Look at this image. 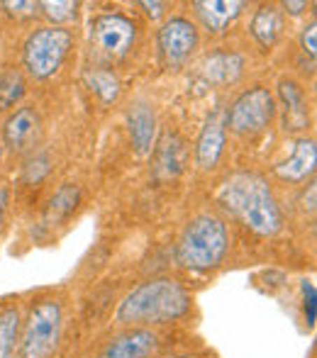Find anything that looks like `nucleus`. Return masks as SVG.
<instances>
[{
	"label": "nucleus",
	"instance_id": "7c9ffc66",
	"mask_svg": "<svg viewBox=\"0 0 317 358\" xmlns=\"http://www.w3.org/2000/svg\"><path fill=\"white\" fill-rule=\"evenodd\" d=\"M174 358H195V356H174Z\"/></svg>",
	"mask_w": 317,
	"mask_h": 358
},
{
	"label": "nucleus",
	"instance_id": "7ed1b4c3",
	"mask_svg": "<svg viewBox=\"0 0 317 358\" xmlns=\"http://www.w3.org/2000/svg\"><path fill=\"white\" fill-rule=\"evenodd\" d=\"M230 246L227 227L215 215H198L185 224L176 246V261L188 271H210L223 264Z\"/></svg>",
	"mask_w": 317,
	"mask_h": 358
},
{
	"label": "nucleus",
	"instance_id": "6ab92c4d",
	"mask_svg": "<svg viewBox=\"0 0 317 358\" xmlns=\"http://www.w3.org/2000/svg\"><path fill=\"white\" fill-rule=\"evenodd\" d=\"M20 329H22V317L17 307L0 310V358H15Z\"/></svg>",
	"mask_w": 317,
	"mask_h": 358
},
{
	"label": "nucleus",
	"instance_id": "9d476101",
	"mask_svg": "<svg viewBox=\"0 0 317 358\" xmlns=\"http://www.w3.org/2000/svg\"><path fill=\"white\" fill-rule=\"evenodd\" d=\"M225 127H227L225 124V110L215 108L205 120V127L198 137V144H195V164L203 171H213L218 166L225 149Z\"/></svg>",
	"mask_w": 317,
	"mask_h": 358
},
{
	"label": "nucleus",
	"instance_id": "dca6fc26",
	"mask_svg": "<svg viewBox=\"0 0 317 358\" xmlns=\"http://www.w3.org/2000/svg\"><path fill=\"white\" fill-rule=\"evenodd\" d=\"M185 146L178 134H164L154 151V173L159 178H176L183 171Z\"/></svg>",
	"mask_w": 317,
	"mask_h": 358
},
{
	"label": "nucleus",
	"instance_id": "aec40b11",
	"mask_svg": "<svg viewBox=\"0 0 317 358\" xmlns=\"http://www.w3.org/2000/svg\"><path fill=\"white\" fill-rule=\"evenodd\" d=\"M83 80H85V85H88V88L93 90L100 100H103L105 105H110V103H115V100H118L120 80H118V76H115L113 71H105V69H90V71H85Z\"/></svg>",
	"mask_w": 317,
	"mask_h": 358
},
{
	"label": "nucleus",
	"instance_id": "f257e3e1",
	"mask_svg": "<svg viewBox=\"0 0 317 358\" xmlns=\"http://www.w3.org/2000/svg\"><path fill=\"white\" fill-rule=\"evenodd\" d=\"M220 205L232 217H237L244 227L259 236L279 234L283 224V215L274 198L269 180L254 171H239L230 176L218 195Z\"/></svg>",
	"mask_w": 317,
	"mask_h": 358
},
{
	"label": "nucleus",
	"instance_id": "a878e982",
	"mask_svg": "<svg viewBox=\"0 0 317 358\" xmlns=\"http://www.w3.org/2000/svg\"><path fill=\"white\" fill-rule=\"evenodd\" d=\"M0 8L10 15H17V17H29L39 10V3H0Z\"/></svg>",
	"mask_w": 317,
	"mask_h": 358
},
{
	"label": "nucleus",
	"instance_id": "c756f323",
	"mask_svg": "<svg viewBox=\"0 0 317 358\" xmlns=\"http://www.w3.org/2000/svg\"><path fill=\"white\" fill-rule=\"evenodd\" d=\"M0 161H3V142H0Z\"/></svg>",
	"mask_w": 317,
	"mask_h": 358
},
{
	"label": "nucleus",
	"instance_id": "0eeeda50",
	"mask_svg": "<svg viewBox=\"0 0 317 358\" xmlns=\"http://www.w3.org/2000/svg\"><path fill=\"white\" fill-rule=\"evenodd\" d=\"M137 27L129 17L120 13H105L90 20V44L100 57L118 62L125 59L134 44Z\"/></svg>",
	"mask_w": 317,
	"mask_h": 358
},
{
	"label": "nucleus",
	"instance_id": "4be33fe9",
	"mask_svg": "<svg viewBox=\"0 0 317 358\" xmlns=\"http://www.w3.org/2000/svg\"><path fill=\"white\" fill-rule=\"evenodd\" d=\"M24 95V78L20 71H5L0 73V113L13 108Z\"/></svg>",
	"mask_w": 317,
	"mask_h": 358
},
{
	"label": "nucleus",
	"instance_id": "f3484780",
	"mask_svg": "<svg viewBox=\"0 0 317 358\" xmlns=\"http://www.w3.org/2000/svg\"><path fill=\"white\" fill-rule=\"evenodd\" d=\"M251 37L261 44L264 49L274 47L283 32V13L276 5H261L251 20Z\"/></svg>",
	"mask_w": 317,
	"mask_h": 358
},
{
	"label": "nucleus",
	"instance_id": "f8f14e48",
	"mask_svg": "<svg viewBox=\"0 0 317 358\" xmlns=\"http://www.w3.org/2000/svg\"><path fill=\"white\" fill-rule=\"evenodd\" d=\"M317 166V149L313 139H298L293 144V154L290 159H286L283 164H279L274 169V173L281 180H288V183H303L308 180V176L315 173Z\"/></svg>",
	"mask_w": 317,
	"mask_h": 358
},
{
	"label": "nucleus",
	"instance_id": "39448f33",
	"mask_svg": "<svg viewBox=\"0 0 317 358\" xmlns=\"http://www.w3.org/2000/svg\"><path fill=\"white\" fill-rule=\"evenodd\" d=\"M62 339V307L57 300H39L24 322L20 354L22 358H49Z\"/></svg>",
	"mask_w": 317,
	"mask_h": 358
},
{
	"label": "nucleus",
	"instance_id": "423d86ee",
	"mask_svg": "<svg viewBox=\"0 0 317 358\" xmlns=\"http://www.w3.org/2000/svg\"><path fill=\"white\" fill-rule=\"evenodd\" d=\"M274 115L276 100L271 95V90L264 88V85H256V88H249L234 100L232 108L225 113V124L234 134L246 137V134L264 132L271 124V120H274Z\"/></svg>",
	"mask_w": 317,
	"mask_h": 358
},
{
	"label": "nucleus",
	"instance_id": "2eb2a0df",
	"mask_svg": "<svg viewBox=\"0 0 317 358\" xmlns=\"http://www.w3.org/2000/svg\"><path fill=\"white\" fill-rule=\"evenodd\" d=\"M244 69V59L234 52H215L200 66V76L208 80L210 85H230L241 76Z\"/></svg>",
	"mask_w": 317,
	"mask_h": 358
},
{
	"label": "nucleus",
	"instance_id": "bb28decb",
	"mask_svg": "<svg viewBox=\"0 0 317 358\" xmlns=\"http://www.w3.org/2000/svg\"><path fill=\"white\" fill-rule=\"evenodd\" d=\"M139 8H144V13H147L152 20H159L161 15H164L166 3H139Z\"/></svg>",
	"mask_w": 317,
	"mask_h": 358
},
{
	"label": "nucleus",
	"instance_id": "5701e85b",
	"mask_svg": "<svg viewBox=\"0 0 317 358\" xmlns=\"http://www.w3.org/2000/svg\"><path fill=\"white\" fill-rule=\"evenodd\" d=\"M39 10L44 13V17H49L52 22L64 24L73 22L78 15V3L73 0H49V3H39Z\"/></svg>",
	"mask_w": 317,
	"mask_h": 358
},
{
	"label": "nucleus",
	"instance_id": "1a4fd4ad",
	"mask_svg": "<svg viewBox=\"0 0 317 358\" xmlns=\"http://www.w3.org/2000/svg\"><path fill=\"white\" fill-rule=\"evenodd\" d=\"M42 137V120L32 108H17L3 124V146L13 154H29Z\"/></svg>",
	"mask_w": 317,
	"mask_h": 358
},
{
	"label": "nucleus",
	"instance_id": "412c9836",
	"mask_svg": "<svg viewBox=\"0 0 317 358\" xmlns=\"http://www.w3.org/2000/svg\"><path fill=\"white\" fill-rule=\"evenodd\" d=\"M76 205H78V188L71 183L62 185L57 190V195L52 198V203H49V220L54 222L64 220V217H69L76 210Z\"/></svg>",
	"mask_w": 317,
	"mask_h": 358
},
{
	"label": "nucleus",
	"instance_id": "393cba45",
	"mask_svg": "<svg viewBox=\"0 0 317 358\" xmlns=\"http://www.w3.org/2000/svg\"><path fill=\"white\" fill-rule=\"evenodd\" d=\"M300 47H303V52L310 57V62H315V52H317V24L310 22L308 27L303 29V34H300Z\"/></svg>",
	"mask_w": 317,
	"mask_h": 358
},
{
	"label": "nucleus",
	"instance_id": "b1692460",
	"mask_svg": "<svg viewBox=\"0 0 317 358\" xmlns=\"http://www.w3.org/2000/svg\"><path fill=\"white\" fill-rule=\"evenodd\" d=\"M303 302H305V322H308V327H315L317 292H315V285L310 283V280H303Z\"/></svg>",
	"mask_w": 317,
	"mask_h": 358
},
{
	"label": "nucleus",
	"instance_id": "c85d7f7f",
	"mask_svg": "<svg viewBox=\"0 0 317 358\" xmlns=\"http://www.w3.org/2000/svg\"><path fill=\"white\" fill-rule=\"evenodd\" d=\"M5 208H8V190H5V188H0V222H3Z\"/></svg>",
	"mask_w": 317,
	"mask_h": 358
},
{
	"label": "nucleus",
	"instance_id": "ddd939ff",
	"mask_svg": "<svg viewBox=\"0 0 317 358\" xmlns=\"http://www.w3.org/2000/svg\"><path fill=\"white\" fill-rule=\"evenodd\" d=\"M193 8L203 27L213 34H220L227 29L230 22L239 17L246 5L241 0H195Z\"/></svg>",
	"mask_w": 317,
	"mask_h": 358
},
{
	"label": "nucleus",
	"instance_id": "a211bd4d",
	"mask_svg": "<svg viewBox=\"0 0 317 358\" xmlns=\"http://www.w3.org/2000/svg\"><path fill=\"white\" fill-rule=\"evenodd\" d=\"M279 93L286 110V129H303L305 122H308V110H305V100L298 83L290 78H283L279 83Z\"/></svg>",
	"mask_w": 317,
	"mask_h": 358
},
{
	"label": "nucleus",
	"instance_id": "9b49d317",
	"mask_svg": "<svg viewBox=\"0 0 317 358\" xmlns=\"http://www.w3.org/2000/svg\"><path fill=\"white\" fill-rule=\"evenodd\" d=\"M157 346H159V339L154 331L144 329V327H134V329L115 336V339L100 351V358H152Z\"/></svg>",
	"mask_w": 317,
	"mask_h": 358
},
{
	"label": "nucleus",
	"instance_id": "f03ea898",
	"mask_svg": "<svg viewBox=\"0 0 317 358\" xmlns=\"http://www.w3.org/2000/svg\"><path fill=\"white\" fill-rule=\"evenodd\" d=\"M190 307V295L185 287L171 278L144 280L125 295L118 307V322L127 327L166 324L183 317Z\"/></svg>",
	"mask_w": 317,
	"mask_h": 358
},
{
	"label": "nucleus",
	"instance_id": "cd10ccee",
	"mask_svg": "<svg viewBox=\"0 0 317 358\" xmlns=\"http://www.w3.org/2000/svg\"><path fill=\"white\" fill-rule=\"evenodd\" d=\"M281 8L288 10L290 15H300L305 8H308V3H283V5H281Z\"/></svg>",
	"mask_w": 317,
	"mask_h": 358
},
{
	"label": "nucleus",
	"instance_id": "4468645a",
	"mask_svg": "<svg viewBox=\"0 0 317 358\" xmlns=\"http://www.w3.org/2000/svg\"><path fill=\"white\" fill-rule=\"evenodd\" d=\"M129 124V137H132V146L139 156L152 154L154 137H157V115H154L149 103H137L127 115Z\"/></svg>",
	"mask_w": 317,
	"mask_h": 358
},
{
	"label": "nucleus",
	"instance_id": "6e6552de",
	"mask_svg": "<svg viewBox=\"0 0 317 358\" xmlns=\"http://www.w3.org/2000/svg\"><path fill=\"white\" fill-rule=\"evenodd\" d=\"M159 49L169 66H181L198 49V29L190 20L171 17L159 29Z\"/></svg>",
	"mask_w": 317,
	"mask_h": 358
},
{
	"label": "nucleus",
	"instance_id": "20e7f679",
	"mask_svg": "<svg viewBox=\"0 0 317 358\" xmlns=\"http://www.w3.org/2000/svg\"><path fill=\"white\" fill-rule=\"evenodd\" d=\"M73 44V37L66 27H39L27 37L22 47V64L29 76L44 80L62 69L69 49Z\"/></svg>",
	"mask_w": 317,
	"mask_h": 358
}]
</instances>
